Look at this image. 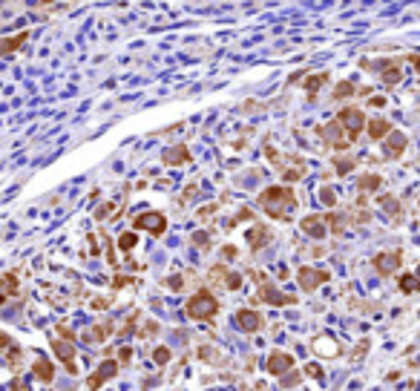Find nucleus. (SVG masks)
Wrapping results in <instances>:
<instances>
[{
  "mask_svg": "<svg viewBox=\"0 0 420 391\" xmlns=\"http://www.w3.org/2000/svg\"><path fill=\"white\" fill-rule=\"evenodd\" d=\"M32 371H35V377H37L41 382H46V385L55 380V365L46 363V360H37V363L32 365Z\"/></svg>",
  "mask_w": 420,
  "mask_h": 391,
  "instance_id": "aec40b11",
  "label": "nucleus"
},
{
  "mask_svg": "<svg viewBox=\"0 0 420 391\" xmlns=\"http://www.w3.org/2000/svg\"><path fill=\"white\" fill-rule=\"evenodd\" d=\"M368 135L374 141H383L386 135H392V124L386 118H374V121H368Z\"/></svg>",
  "mask_w": 420,
  "mask_h": 391,
  "instance_id": "6ab92c4d",
  "label": "nucleus"
},
{
  "mask_svg": "<svg viewBox=\"0 0 420 391\" xmlns=\"http://www.w3.org/2000/svg\"><path fill=\"white\" fill-rule=\"evenodd\" d=\"M118 360H121V363H130V360H133V348H121V351H118Z\"/></svg>",
  "mask_w": 420,
  "mask_h": 391,
  "instance_id": "58836bf2",
  "label": "nucleus"
},
{
  "mask_svg": "<svg viewBox=\"0 0 420 391\" xmlns=\"http://www.w3.org/2000/svg\"><path fill=\"white\" fill-rule=\"evenodd\" d=\"M320 199H322V205H325V207H334V205H337V193H334L331 187H322V190H320Z\"/></svg>",
  "mask_w": 420,
  "mask_h": 391,
  "instance_id": "7c9ffc66",
  "label": "nucleus"
},
{
  "mask_svg": "<svg viewBox=\"0 0 420 391\" xmlns=\"http://www.w3.org/2000/svg\"><path fill=\"white\" fill-rule=\"evenodd\" d=\"M400 262H403V253L400 250H389V253H377L371 259V265L380 276H392L394 270H400Z\"/></svg>",
  "mask_w": 420,
  "mask_h": 391,
  "instance_id": "6e6552de",
  "label": "nucleus"
},
{
  "mask_svg": "<svg viewBox=\"0 0 420 391\" xmlns=\"http://www.w3.org/2000/svg\"><path fill=\"white\" fill-rule=\"evenodd\" d=\"M193 242H196V245H210V236H207V233H196Z\"/></svg>",
  "mask_w": 420,
  "mask_h": 391,
  "instance_id": "79ce46f5",
  "label": "nucleus"
},
{
  "mask_svg": "<svg viewBox=\"0 0 420 391\" xmlns=\"http://www.w3.org/2000/svg\"><path fill=\"white\" fill-rule=\"evenodd\" d=\"M325 81H328V72H317V75H311V78L305 81V92H308V95H314V92H317Z\"/></svg>",
  "mask_w": 420,
  "mask_h": 391,
  "instance_id": "b1692460",
  "label": "nucleus"
},
{
  "mask_svg": "<svg viewBox=\"0 0 420 391\" xmlns=\"http://www.w3.org/2000/svg\"><path fill=\"white\" fill-rule=\"evenodd\" d=\"M259 207L271 219L285 222V219H291V210L296 207V193L291 187H268L259 196Z\"/></svg>",
  "mask_w": 420,
  "mask_h": 391,
  "instance_id": "f257e3e1",
  "label": "nucleus"
},
{
  "mask_svg": "<svg viewBox=\"0 0 420 391\" xmlns=\"http://www.w3.org/2000/svg\"><path fill=\"white\" fill-rule=\"evenodd\" d=\"M135 242H138V236H135V233H121V236H118V248H121V250H133Z\"/></svg>",
  "mask_w": 420,
  "mask_h": 391,
  "instance_id": "cd10ccee",
  "label": "nucleus"
},
{
  "mask_svg": "<svg viewBox=\"0 0 420 391\" xmlns=\"http://www.w3.org/2000/svg\"><path fill=\"white\" fill-rule=\"evenodd\" d=\"M400 291H403V293H414V291H420L417 276H411V273L400 276Z\"/></svg>",
  "mask_w": 420,
  "mask_h": 391,
  "instance_id": "393cba45",
  "label": "nucleus"
},
{
  "mask_svg": "<svg viewBox=\"0 0 420 391\" xmlns=\"http://www.w3.org/2000/svg\"><path fill=\"white\" fill-rule=\"evenodd\" d=\"M325 219H328V224H331V230H334V233H342V227H346V219H342L340 213H328Z\"/></svg>",
  "mask_w": 420,
  "mask_h": 391,
  "instance_id": "c85d7f7f",
  "label": "nucleus"
},
{
  "mask_svg": "<svg viewBox=\"0 0 420 391\" xmlns=\"http://www.w3.org/2000/svg\"><path fill=\"white\" fill-rule=\"evenodd\" d=\"M161 161H164V164H184V161H190V150L184 147V144H179V147H170V150L161 155Z\"/></svg>",
  "mask_w": 420,
  "mask_h": 391,
  "instance_id": "a211bd4d",
  "label": "nucleus"
},
{
  "mask_svg": "<svg viewBox=\"0 0 420 391\" xmlns=\"http://www.w3.org/2000/svg\"><path fill=\"white\" fill-rule=\"evenodd\" d=\"M184 311H187L190 320H213L216 311H219V302H216V296L210 291H199L187 299Z\"/></svg>",
  "mask_w": 420,
  "mask_h": 391,
  "instance_id": "f03ea898",
  "label": "nucleus"
},
{
  "mask_svg": "<svg viewBox=\"0 0 420 391\" xmlns=\"http://www.w3.org/2000/svg\"><path fill=\"white\" fill-rule=\"evenodd\" d=\"M156 331H159V325H156V322H147V325H144V331H141V337H152Z\"/></svg>",
  "mask_w": 420,
  "mask_h": 391,
  "instance_id": "ea45409f",
  "label": "nucleus"
},
{
  "mask_svg": "<svg viewBox=\"0 0 420 391\" xmlns=\"http://www.w3.org/2000/svg\"><path fill=\"white\" fill-rule=\"evenodd\" d=\"M328 270H322V267H299V273H296V282H299V288H302L305 293L317 291L322 282H328Z\"/></svg>",
  "mask_w": 420,
  "mask_h": 391,
  "instance_id": "423d86ee",
  "label": "nucleus"
},
{
  "mask_svg": "<svg viewBox=\"0 0 420 391\" xmlns=\"http://www.w3.org/2000/svg\"><path fill=\"white\" fill-rule=\"evenodd\" d=\"M167 285H170L173 291H179V288H181V276H170V282H167Z\"/></svg>",
  "mask_w": 420,
  "mask_h": 391,
  "instance_id": "c03bdc74",
  "label": "nucleus"
},
{
  "mask_svg": "<svg viewBox=\"0 0 420 391\" xmlns=\"http://www.w3.org/2000/svg\"><path fill=\"white\" fill-rule=\"evenodd\" d=\"M334 164H337V173H340V176H346V173H351V170H354V164H357V161H354V159H334Z\"/></svg>",
  "mask_w": 420,
  "mask_h": 391,
  "instance_id": "c756f323",
  "label": "nucleus"
},
{
  "mask_svg": "<svg viewBox=\"0 0 420 391\" xmlns=\"http://www.w3.org/2000/svg\"><path fill=\"white\" fill-rule=\"evenodd\" d=\"M199 357H202V360H207V357H210V360H219V354H216L213 348H202V351H199Z\"/></svg>",
  "mask_w": 420,
  "mask_h": 391,
  "instance_id": "a19ab883",
  "label": "nucleus"
},
{
  "mask_svg": "<svg viewBox=\"0 0 420 391\" xmlns=\"http://www.w3.org/2000/svg\"><path fill=\"white\" fill-rule=\"evenodd\" d=\"M411 63H414V69L420 72V55H411Z\"/></svg>",
  "mask_w": 420,
  "mask_h": 391,
  "instance_id": "49530a36",
  "label": "nucleus"
},
{
  "mask_svg": "<svg viewBox=\"0 0 420 391\" xmlns=\"http://www.w3.org/2000/svg\"><path fill=\"white\" fill-rule=\"evenodd\" d=\"M380 205H383L386 213L392 216V222H394V224H400V222H403V205L397 202V199H394V196H383V199H380Z\"/></svg>",
  "mask_w": 420,
  "mask_h": 391,
  "instance_id": "f3484780",
  "label": "nucleus"
},
{
  "mask_svg": "<svg viewBox=\"0 0 420 391\" xmlns=\"http://www.w3.org/2000/svg\"><path fill=\"white\" fill-rule=\"evenodd\" d=\"M337 121H340V124L349 130L351 141H357V135L368 127L366 115H363V109H357V107H342L340 112H337Z\"/></svg>",
  "mask_w": 420,
  "mask_h": 391,
  "instance_id": "7ed1b4c3",
  "label": "nucleus"
},
{
  "mask_svg": "<svg viewBox=\"0 0 420 391\" xmlns=\"http://www.w3.org/2000/svg\"><path fill=\"white\" fill-rule=\"evenodd\" d=\"M23 41H26V32H20L18 37H9V41L3 44V52H15V46H20Z\"/></svg>",
  "mask_w": 420,
  "mask_h": 391,
  "instance_id": "473e14b6",
  "label": "nucleus"
},
{
  "mask_svg": "<svg viewBox=\"0 0 420 391\" xmlns=\"http://www.w3.org/2000/svg\"><path fill=\"white\" fill-rule=\"evenodd\" d=\"M112 302V299H92V308H98V311H104L107 305Z\"/></svg>",
  "mask_w": 420,
  "mask_h": 391,
  "instance_id": "37998d69",
  "label": "nucleus"
},
{
  "mask_svg": "<svg viewBox=\"0 0 420 391\" xmlns=\"http://www.w3.org/2000/svg\"><path fill=\"white\" fill-rule=\"evenodd\" d=\"M236 325H239L245 334H256V331L265 325V320H262L259 311H253V308H242V311L236 314Z\"/></svg>",
  "mask_w": 420,
  "mask_h": 391,
  "instance_id": "f8f14e48",
  "label": "nucleus"
},
{
  "mask_svg": "<svg viewBox=\"0 0 420 391\" xmlns=\"http://www.w3.org/2000/svg\"><path fill=\"white\" fill-rule=\"evenodd\" d=\"M296 380H299V374H288L285 380H282V388H294Z\"/></svg>",
  "mask_w": 420,
  "mask_h": 391,
  "instance_id": "c9c22d12",
  "label": "nucleus"
},
{
  "mask_svg": "<svg viewBox=\"0 0 420 391\" xmlns=\"http://www.w3.org/2000/svg\"><path fill=\"white\" fill-rule=\"evenodd\" d=\"M130 282H133L130 276H116V279H112V288L118 291V288H124V285H130Z\"/></svg>",
  "mask_w": 420,
  "mask_h": 391,
  "instance_id": "e433bc0d",
  "label": "nucleus"
},
{
  "mask_svg": "<svg viewBox=\"0 0 420 391\" xmlns=\"http://www.w3.org/2000/svg\"><path fill=\"white\" fill-rule=\"evenodd\" d=\"M386 155H389V159H400L403 152H406V135L403 133H397V130H392V135H389V138H386Z\"/></svg>",
  "mask_w": 420,
  "mask_h": 391,
  "instance_id": "dca6fc26",
  "label": "nucleus"
},
{
  "mask_svg": "<svg viewBox=\"0 0 420 391\" xmlns=\"http://www.w3.org/2000/svg\"><path fill=\"white\" fill-rule=\"evenodd\" d=\"M0 348H3V354H6V365H9V368H18L20 357H23V348L15 345L9 334H3V337H0Z\"/></svg>",
  "mask_w": 420,
  "mask_h": 391,
  "instance_id": "2eb2a0df",
  "label": "nucleus"
},
{
  "mask_svg": "<svg viewBox=\"0 0 420 391\" xmlns=\"http://www.w3.org/2000/svg\"><path fill=\"white\" fill-rule=\"evenodd\" d=\"M152 360H156L159 365H167L170 363V348H156V351H152Z\"/></svg>",
  "mask_w": 420,
  "mask_h": 391,
  "instance_id": "2f4dec72",
  "label": "nucleus"
},
{
  "mask_svg": "<svg viewBox=\"0 0 420 391\" xmlns=\"http://www.w3.org/2000/svg\"><path fill=\"white\" fill-rule=\"evenodd\" d=\"M346 133H349V130H346V127H342L340 121H337V118H334L331 124L320 127L322 141H325V144H331L334 150H346V147L351 144V135H346Z\"/></svg>",
  "mask_w": 420,
  "mask_h": 391,
  "instance_id": "39448f33",
  "label": "nucleus"
},
{
  "mask_svg": "<svg viewBox=\"0 0 420 391\" xmlns=\"http://www.w3.org/2000/svg\"><path fill=\"white\" fill-rule=\"evenodd\" d=\"M366 348H368V339H363V342H360V345L354 348V354H351V357H354V360H360V357L366 354Z\"/></svg>",
  "mask_w": 420,
  "mask_h": 391,
  "instance_id": "4c0bfd02",
  "label": "nucleus"
},
{
  "mask_svg": "<svg viewBox=\"0 0 420 391\" xmlns=\"http://www.w3.org/2000/svg\"><path fill=\"white\" fill-rule=\"evenodd\" d=\"M58 334H61V339H69V342H72V339H75V334H72V331L66 328L63 322H61V325H58Z\"/></svg>",
  "mask_w": 420,
  "mask_h": 391,
  "instance_id": "f704fd0d",
  "label": "nucleus"
},
{
  "mask_svg": "<svg viewBox=\"0 0 420 391\" xmlns=\"http://www.w3.org/2000/svg\"><path fill=\"white\" fill-rule=\"evenodd\" d=\"M116 371H118V363H116V360H104V363L95 368V374H90V380H87V388H90V391H98L107 380H112V377H116Z\"/></svg>",
  "mask_w": 420,
  "mask_h": 391,
  "instance_id": "1a4fd4ad",
  "label": "nucleus"
},
{
  "mask_svg": "<svg viewBox=\"0 0 420 391\" xmlns=\"http://www.w3.org/2000/svg\"><path fill=\"white\" fill-rule=\"evenodd\" d=\"M135 227H138V230L152 233V236H161V233L167 230V219H164V213H156V210H150V213L135 216Z\"/></svg>",
  "mask_w": 420,
  "mask_h": 391,
  "instance_id": "0eeeda50",
  "label": "nucleus"
},
{
  "mask_svg": "<svg viewBox=\"0 0 420 391\" xmlns=\"http://www.w3.org/2000/svg\"><path fill=\"white\" fill-rule=\"evenodd\" d=\"M400 78H403V72H400L397 63H383V81L386 84H400Z\"/></svg>",
  "mask_w": 420,
  "mask_h": 391,
  "instance_id": "5701e85b",
  "label": "nucleus"
},
{
  "mask_svg": "<svg viewBox=\"0 0 420 391\" xmlns=\"http://www.w3.org/2000/svg\"><path fill=\"white\" fill-rule=\"evenodd\" d=\"M357 92V87L351 84V81H342V84H337V89H334V98L340 101V98H349V95H354Z\"/></svg>",
  "mask_w": 420,
  "mask_h": 391,
  "instance_id": "a878e982",
  "label": "nucleus"
},
{
  "mask_svg": "<svg viewBox=\"0 0 420 391\" xmlns=\"http://www.w3.org/2000/svg\"><path fill=\"white\" fill-rule=\"evenodd\" d=\"M256 279H259V296H256L259 302H268V305H294L296 302V296L277 291V288H274V285H271L262 273H256Z\"/></svg>",
  "mask_w": 420,
  "mask_h": 391,
  "instance_id": "20e7f679",
  "label": "nucleus"
},
{
  "mask_svg": "<svg viewBox=\"0 0 420 391\" xmlns=\"http://www.w3.org/2000/svg\"><path fill=\"white\" fill-rule=\"evenodd\" d=\"M3 293H6V296H15V293H18V276L15 273L3 276Z\"/></svg>",
  "mask_w": 420,
  "mask_h": 391,
  "instance_id": "bb28decb",
  "label": "nucleus"
},
{
  "mask_svg": "<svg viewBox=\"0 0 420 391\" xmlns=\"http://www.w3.org/2000/svg\"><path fill=\"white\" fill-rule=\"evenodd\" d=\"M305 374H308V377H314V380H322V368H320V365H305Z\"/></svg>",
  "mask_w": 420,
  "mask_h": 391,
  "instance_id": "72a5a7b5",
  "label": "nucleus"
},
{
  "mask_svg": "<svg viewBox=\"0 0 420 391\" xmlns=\"http://www.w3.org/2000/svg\"><path fill=\"white\" fill-rule=\"evenodd\" d=\"M222 256L224 259H233V256H236V248H233V245H227V248L222 250Z\"/></svg>",
  "mask_w": 420,
  "mask_h": 391,
  "instance_id": "a18cd8bd",
  "label": "nucleus"
},
{
  "mask_svg": "<svg viewBox=\"0 0 420 391\" xmlns=\"http://www.w3.org/2000/svg\"><path fill=\"white\" fill-rule=\"evenodd\" d=\"M268 242H271V227L268 224H253V227L248 230V245L253 250H262Z\"/></svg>",
  "mask_w": 420,
  "mask_h": 391,
  "instance_id": "4468645a",
  "label": "nucleus"
},
{
  "mask_svg": "<svg viewBox=\"0 0 420 391\" xmlns=\"http://www.w3.org/2000/svg\"><path fill=\"white\" fill-rule=\"evenodd\" d=\"M314 351H317V354H322V357H337V354H340V345H337V342H331L328 337H320L317 342H314Z\"/></svg>",
  "mask_w": 420,
  "mask_h": 391,
  "instance_id": "4be33fe9",
  "label": "nucleus"
},
{
  "mask_svg": "<svg viewBox=\"0 0 420 391\" xmlns=\"http://www.w3.org/2000/svg\"><path fill=\"white\" fill-rule=\"evenodd\" d=\"M380 184H383V178L377 176V173H366V176L357 181L360 193H374V190H380Z\"/></svg>",
  "mask_w": 420,
  "mask_h": 391,
  "instance_id": "412c9836",
  "label": "nucleus"
},
{
  "mask_svg": "<svg viewBox=\"0 0 420 391\" xmlns=\"http://www.w3.org/2000/svg\"><path fill=\"white\" fill-rule=\"evenodd\" d=\"M328 219L322 213H314V216H305L302 222H299V230L305 233V236H311V239H322L325 233H328Z\"/></svg>",
  "mask_w": 420,
  "mask_h": 391,
  "instance_id": "9b49d317",
  "label": "nucleus"
},
{
  "mask_svg": "<svg viewBox=\"0 0 420 391\" xmlns=\"http://www.w3.org/2000/svg\"><path fill=\"white\" fill-rule=\"evenodd\" d=\"M291 368H294V357H291V354H282V351H274V354L268 357V363H265V371H268V374H277V377L288 374Z\"/></svg>",
  "mask_w": 420,
  "mask_h": 391,
  "instance_id": "ddd939ff",
  "label": "nucleus"
},
{
  "mask_svg": "<svg viewBox=\"0 0 420 391\" xmlns=\"http://www.w3.org/2000/svg\"><path fill=\"white\" fill-rule=\"evenodd\" d=\"M52 351L55 357L63 363V368L69 374H78V365H75V348H72L69 339H52Z\"/></svg>",
  "mask_w": 420,
  "mask_h": 391,
  "instance_id": "9d476101",
  "label": "nucleus"
}]
</instances>
